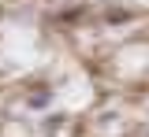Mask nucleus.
<instances>
[{
    "label": "nucleus",
    "mask_w": 149,
    "mask_h": 137,
    "mask_svg": "<svg viewBox=\"0 0 149 137\" xmlns=\"http://www.w3.org/2000/svg\"><path fill=\"white\" fill-rule=\"evenodd\" d=\"M49 104H52V93L49 89H37L34 97H30V108H49Z\"/></svg>",
    "instance_id": "nucleus-1"
}]
</instances>
